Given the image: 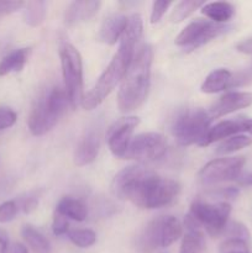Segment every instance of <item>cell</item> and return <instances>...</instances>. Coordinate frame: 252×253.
I'll return each mask as SVG.
<instances>
[{
    "label": "cell",
    "instance_id": "cell-9",
    "mask_svg": "<svg viewBox=\"0 0 252 253\" xmlns=\"http://www.w3.org/2000/svg\"><path fill=\"white\" fill-rule=\"evenodd\" d=\"M231 26L225 24H215L210 20L195 19L187 25L175 37V44L184 47L188 51L199 48L211 40L226 34Z\"/></svg>",
    "mask_w": 252,
    "mask_h": 253
},
{
    "label": "cell",
    "instance_id": "cell-4",
    "mask_svg": "<svg viewBox=\"0 0 252 253\" xmlns=\"http://www.w3.org/2000/svg\"><path fill=\"white\" fill-rule=\"evenodd\" d=\"M69 104L64 89L53 86L41 94L32 108L29 118V128L34 136H42L51 131L58 123Z\"/></svg>",
    "mask_w": 252,
    "mask_h": 253
},
{
    "label": "cell",
    "instance_id": "cell-34",
    "mask_svg": "<svg viewBox=\"0 0 252 253\" xmlns=\"http://www.w3.org/2000/svg\"><path fill=\"white\" fill-rule=\"evenodd\" d=\"M52 231L56 236H63V235H68L69 232V222L68 219L62 215L56 214L53 219V224H52Z\"/></svg>",
    "mask_w": 252,
    "mask_h": 253
},
{
    "label": "cell",
    "instance_id": "cell-33",
    "mask_svg": "<svg viewBox=\"0 0 252 253\" xmlns=\"http://www.w3.org/2000/svg\"><path fill=\"white\" fill-rule=\"evenodd\" d=\"M25 5L26 4L24 1H17V0H0V17L16 12Z\"/></svg>",
    "mask_w": 252,
    "mask_h": 253
},
{
    "label": "cell",
    "instance_id": "cell-24",
    "mask_svg": "<svg viewBox=\"0 0 252 253\" xmlns=\"http://www.w3.org/2000/svg\"><path fill=\"white\" fill-rule=\"evenodd\" d=\"M47 12L46 2L42 0H36V1H30L26 5V9L24 12V19L27 25L32 27L40 26L44 21Z\"/></svg>",
    "mask_w": 252,
    "mask_h": 253
},
{
    "label": "cell",
    "instance_id": "cell-27",
    "mask_svg": "<svg viewBox=\"0 0 252 253\" xmlns=\"http://www.w3.org/2000/svg\"><path fill=\"white\" fill-rule=\"evenodd\" d=\"M68 239L79 249H88L95 244L96 235L93 230L77 229L68 232Z\"/></svg>",
    "mask_w": 252,
    "mask_h": 253
},
{
    "label": "cell",
    "instance_id": "cell-30",
    "mask_svg": "<svg viewBox=\"0 0 252 253\" xmlns=\"http://www.w3.org/2000/svg\"><path fill=\"white\" fill-rule=\"evenodd\" d=\"M17 212H19V205L14 200H7L0 204V224H7L12 221L16 217Z\"/></svg>",
    "mask_w": 252,
    "mask_h": 253
},
{
    "label": "cell",
    "instance_id": "cell-31",
    "mask_svg": "<svg viewBox=\"0 0 252 253\" xmlns=\"http://www.w3.org/2000/svg\"><path fill=\"white\" fill-rule=\"evenodd\" d=\"M17 115L12 109L6 108V106H1L0 108V131L9 128L16 123Z\"/></svg>",
    "mask_w": 252,
    "mask_h": 253
},
{
    "label": "cell",
    "instance_id": "cell-35",
    "mask_svg": "<svg viewBox=\"0 0 252 253\" xmlns=\"http://www.w3.org/2000/svg\"><path fill=\"white\" fill-rule=\"evenodd\" d=\"M251 73L249 72H241V73H236V74H232V78L231 82H230V88H237V86H242L245 84L250 83L251 82Z\"/></svg>",
    "mask_w": 252,
    "mask_h": 253
},
{
    "label": "cell",
    "instance_id": "cell-25",
    "mask_svg": "<svg viewBox=\"0 0 252 253\" xmlns=\"http://www.w3.org/2000/svg\"><path fill=\"white\" fill-rule=\"evenodd\" d=\"M250 145H252L251 137L246 135H235L221 141V143L217 146L216 153H219V155H229V153H234L236 151L242 150V148L249 147Z\"/></svg>",
    "mask_w": 252,
    "mask_h": 253
},
{
    "label": "cell",
    "instance_id": "cell-39",
    "mask_svg": "<svg viewBox=\"0 0 252 253\" xmlns=\"http://www.w3.org/2000/svg\"><path fill=\"white\" fill-rule=\"evenodd\" d=\"M237 182L241 185H252V173H246V174H240L237 177Z\"/></svg>",
    "mask_w": 252,
    "mask_h": 253
},
{
    "label": "cell",
    "instance_id": "cell-26",
    "mask_svg": "<svg viewBox=\"0 0 252 253\" xmlns=\"http://www.w3.org/2000/svg\"><path fill=\"white\" fill-rule=\"evenodd\" d=\"M204 4L205 2L200 1V0H183V1L178 2L173 9L172 14H170V21L174 22V24L182 22L183 20L189 17L195 10L203 7Z\"/></svg>",
    "mask_w": 252,
    "mask_h": 253
},
{
    "label": "cell",
    "instance_id": "cell-18",
    "mask_svg": "<svg viewBox=\"0 0 252 253\" xmlns=\"http://www.w3.org/2000/svg\"><path fill=\"white\" fill-rule=\"evenodd\" d=\"M127 25V17L121 14H114L104 20L99 31V40L106 44H115L123 37Z\"/></svg>",
    "mask_w": 252,
    "mask_h": 253
},
{
    "label": "cell",
    "instance_id": "cell-37",
    "mask_svg": "<svg viewBox=\"0 0 252 253\" xmlns=\"http://www.w3.org/2000/svg\"><path fill=\"white\" fill-rule=\"evenodd\" d=\"M236 48L237 51L242 52V53L252 54V37L244 40V41H241L240 43H237Z\"/></svg>",
    "mask_w": 252,
    "mask_h": 253
},
{
    "label": "cell",
    "instance_id": "cell-15",
    "mask_svg": "<svg viewBox=\"0 0 252 253\" xmlns=\"http://www.w3.org/2000/svg\"><path fill=\"white\" fill-rule=\"evenodd\" d=\"M241 132L252 133V119L236 118L232 120L220 121L216 125L210 127L203 147L215 142V141L226 140L231 136L241 135Z\"/></svg>",
    "mask_w": 252,
    "mask_h": 253
},
{
    "label": "cell",
    "instance_id": "cell-14",
    "mask_svg": "<svg viewBox=\"0 0 252 253\" xmlns=\"http://www.w3.org/2000/svg\"><path fill=\"white\" fill-rule=\"evenodd\" d=\"M101 145L100 130L98 127H90L83 133L74 150V165L83 167L93 163L98 157Z\"/></svg>",
    "mask_w": 252,
    "mask_h": 253
},
{
    "label": "cell",
    "instance_id": "cell-28",
    "mask_svg": "<svg viewBox=\"0 0 252 253\" xmlns=\"http://www.w3.org/2000/svg\"><path fill=\"white\" fill-rule=\"evenodd\" d=\"M219 253H251L249 242L239 239H226L220 246Z\"/></svg>",
    "mask_w": 252,
    "mask_h": 253
},
{
    "label": "cell",
    "instance_id": "cell-7",
    "mask_svg": "<svg viewBox=\"0 0 252 253\" xmlns=\"http://www.w3.org/2000/svg\"><path fill=\"white\" fill-rule=\"evenodd\" d=\"M183 227L172 215L158 216L148 222L138 236V246L142 251L167 249L182 236Z\"/></svg>",
    "mask_w": 252,
    "mask_h": 253
},
{
    "label": "cell",
    "instance_id": "cell-22",
    "mask_svg": "<svg viewBox=\"0 0 252 253\" xmlns=\"http://www.w3.org/2000/svg\"><path fill=\"white\" fill-rule=\"evenodd\" d=\"M202 12L215 24H225L235 15V7L230 2L214 1L203 5Z\"/></svg>",
    "mask_w": 252,
    "mask_h": 253
},
{
    "label": "cell",
    "instance_id": "cell-3",
    "mask_svg": "<svg viewBox=\"0 0 252 253\" xmlns=\"http://www.w3.org/2000/svg\"><path fill=\"white\" fill-rule=\"evenodd\" d=\"M153 51L150 44H142L133 54L118 94V106L123 113L136 110L145 103L151 82Z\"/></svg>",
    "mask_w": 252,
    "mask_h": 253
},
{
    "label": "cell",
    "instance_id": "cell-38",
    "mask_svg": "<svg viewBox=\"0 0 252 253\" xmlns=\"http://www.w3.org/2000/svg\"><path fill=\"white\" fill-rule=\"evenodd\" d=\"M9 251V236L6 231L0 229V253H7Z\"/></svg>",
    "mask_w": 252,
    "mask_h": 253
},
{
    "label": "cell",
    "instance_id": "cell-6",
    "mask_svg": "<svg viewBox=\"0 0 252 253\" xmlns=\"http://www.w3.org/2000/svg\"><path fill=\"white\" fill-rule=\"evenodd\" d=\"M64 91L69 105L77 109L83 100V61L78 49L73 44L63 43L59 48Z\"/></svg>",
    "mask_w": 252,
    "mask_h": 253
},
{
    "label": "cell",
    "instance_id": "cell-16",
    "mask_svg": "<svg viewBox=\"0 0 252 253\" xmlns=\"http://www.w3.org/2000/svg\"><path fill=\"white\" fill-rule=\"evenodd\" d=\"M101 2L90 0V1H73L68 5L64 14V24L67 26H74L81 22L89 21L94 17L100 7Z\"/></svg>",
    "mask_w": 252,
    "mask_h": 253
},
{
    "label": "cell",
    "instance_id": "cell-5",
    "mask_svg": "<svg viewBox=\"0 0 252 253\" xmlns=\"http://www.w3.org/2000/svg\"><path fill=\"white\" fill-rule=\"evenodd\" d=\"M211 118L202 108L182 109L170 124V132L180 146L204 145Z\"/></svg>",
    "mask_w": 252,
    "mask_h": 253
},
{
    "label": "cell",
    "instance_id": "cell-1",
    "mask_svg": "<svg viewBox=\"0 0 252 253\" xmlns=\"http://www.w3.org/2000/svg\"><path fill=\"white\" fill-rule=\"evenodd\" d=\"M178 182L142 167L128 166L114 177L111 192L118 199L127 200L142 209H160L177 198Z\"/></svg>",
    "mask_w": 252,
    "mask_h": 253
},
{
    "label": "cell",
    "instance_id": "cell-23",
    "mask_svg": "<svg viewBox=\"0 0 252 253\" xmlns=\"http://www.w3.org/2000/svg\"><path fill=\"white\" fill-rule=\"evenodd\" d=\"M21 235L26 244L29 245L35 253H49L51 246L49 242L36 227L32 225H24L21 229Z\"/></svg>",
    "mask_w": 252,
    "mask_h": 253
},
{
    "label": "cell",
    "instance_id": "cell-12",
    "mask_svg": "<svg viewBox=\"0 0 252 253\" xmlns=\"http://www.w3.org/2000/svg\"><path fill=\"white\" fill-rule=\"evenodd\" d=\"M140 124V119L135 116H126V118L119 119L109 127L106 133V141L110 148L111 153L115 157L125 158L127 152L128 145L132 140L133 130Z\"/></svg>",
    "mask_w": 252,
    "mask_h": 253
},
{
    "label": "cell",
    "instance_id": "cell-36",
    "mask_svg": "<svg viewBox=\"0 0 252 253\" xmlns=\"http://www.w3.org/2000/svg\"><path fill=\"white\" fill-rule=\"evenodd\" d=\"M37 205H39V200H37L36 198H26V199L22 202V210H24V212H26V214H30V212H32L36 209Z\"/></svg>",
    "mask_w": 252,
    "mask_h": 253
},
{
    "label": "cell",
    "instance_id": "cell-17",
    "mask_svg": "<svg viewBox=\"0 0 252 253\" xmlns=\"http://www.w3.org/2000/svg\"><path fill=\"white\" fill-rule=\"evenodd\" d=\"M185 234L182 239L179 253H203L205 249V235L203 229L187 215L184 220Z\"/></svg>",
    "mask_w": 252,
    "mask_h": 253
},
{
    "label": "cell",
    "instance_id": "cell-19",
    "mask_svg": "<svg viewBox=\"0 0 252 253\" xmlns=\"http://www.w3.org/2000/svg\"><path fill=\"white\" fill-rule=\"evenodd\" d=\"M31 49L24 47V48H17L15 51L10 52L7 56L0 62V77L7 76L10 73H16L24 69L25 64L29 61Z\"/></svg>",
    "mask_w": 252,
    "mask_h": 253
},
{
    "label": "cell",
    "instance_id": "cell-32",
    "mask_svg": "<svg viewBox=\"0 0 252 253\" xmlns=\"http://www.w3.org/2000/svg\"><path fill=\"white\" fill-rule=\"evenodd\" d=\"M172 5V1H155L152 5V12H151V24H157L161 21L165 14L167 12L168 7Z\"/></svg>",
    "mask_w": 252,
    "mask_h": 253
},
{
    "label": "cell",
    "instance_id": "cell-2",
    "mask_svg": "<svg viewBox=\"0 0 252 253\" xmlns=\"http://www.w3.org/2000/svg\"><path fill=\"white\" fill-rule=\"evenodd\" d=\"M142 31L143 25L141 15H131L127 19V25L121 37L118 52L105 71L100 74L93 88L83 96L81 105L85 110H93L100 105L106 96L123 81L136 52V44L142 37Z\"/></svg>",
    "mask_w": 252,
    "mask_h": 253
},
{
    "label": "cell",
    "instance_id": "cell-29",
    "mask_svg": "<svg viewBox=\"0 0 252 253\" xmlns=\"http://www.w3.org/2000/svg\"><path fill=\"white\" fill-rule=\"evenodd\" d=\"M224 234L226 235L227 239H239L244 240V241L249 242L250 240V232L245 225L241 222H230L227 224L226 229H225Z\"/></svg>",
    "mask_w": 252,
    "mask_h": 253
},
{
    "label": "cell",
    "instance_id": "cell-10",
    "mask_svg": "<svg viewBox=\"0 0 252 253\" xmlns=\"http://www.w3.org/2000/svg\"><path fill=\"white\" fill-rule=\"evenodd\" d=\"M167 138L158 132H143L131 140L125 158L138 162L158 161L167 153Z\"/></svg>",
    "mask_w": 252,
    "mask_h": 253
},
{
    "label": "cell",
    "instance_id": "cell-13",
    "mask_svg": "<svg viewBox=\"0 0 252 253\" xmlns=\"http://www.w3.org/2000/svg\"><path fill=\"white\" fill-rule=\"evenodd\" d=\"M250 105H252L251 91H229L212 104L211 108L208 110V114L211 120H214Z\"/></svg>",
    "mask_w": 252,
    "mask_h": 253
},
{
    "label": "cell",
    "instance_id": "cell-20",
    "mask_svg": "<svg viewBox=\"0 0 252 253\" xmlns=\"http://www.w3.org/2000/svg\"><path fill=\"white\" fill-rule=\"evenodd\" d=\"M56 212L67 219L76 220V221H84L88 215L85 204L79 199L72 197L62 198L57 204Z\"/></svg>",
    "mask_w": 252,
    "mask_h": 253
},
{
    "label": "cell",
    "instance_id": "cell-8",
    "mask_svg": "<svg viewBox=\"0 0 252 253\" xmlns=\"http://www.w3.org/2000/svg\"><path fill=\"white\" fill-rule=\"evenodd\" d=\"M231 214V207L227 203L209 204L197 200L190 207L189 215L200 227H204L211 236H219L224 234L229 217Z\"/></svg>",
    "mask_w": 252,
    "mask_h": 253
},
{
    "label": "cell",
    "instance_id": "cell-21",
    "mask_svg": "<svg viewBox=\"0 0 252 253\" xmlns=\"http://www.w3.org/2000/svg\"><path fill=\"white\" fill-rule=\"evenodd\" d=\"M232 73L229 69L219 68L212 71L203 82L200 90L205 94H215L229 89L231 82Z\"/></svg>",
    "mask_w": 252,
    "mask_h": 253
},
{
    "label": "cell",
    "instance_id": "cell-11",
    "mask_svg": "<svg viewBox=\"0 0 252 253\" xmlns=\"http://www.w3.org/2000/svg\"><path fill=\"white\" fill-rule=\"evenodd\" d=\"M246 163L244 156L217 158L210 161L199 172V179L203 184L212 185L217 183L236 180Z\"/></svg>",
    "mask_w": 252,
    "mask_h": 253
},
{
    "label": "cell",
    "instance_id": "cell-40",
    "mask_svg": "<svg viewBox=\"0 0 252 253\" xmlns=\"http://www.w3.org/2000/svg\"><path fill=\"white\" fill-rule=\"evenodd\" d=\"M11 253H29V251H27V249L25 245L16 242V244L12 245Z\"/></svg>",
    "mask_w": 252,
    "mask_h": 253
}]
</instances>
